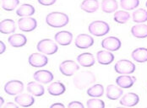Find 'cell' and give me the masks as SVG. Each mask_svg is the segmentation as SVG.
<instances>
[{
  "label": "cell",
  "mask_w": 147,
  "mask_h": 108,
  "mask_svg": "<svg viewBox=\"0 0 147 108\" xmlns=\"http://www.w3.org/2000/svg\"><path fill=\"white\" fill-rule=\"evenodd\" d=\"M74 85L79 90H84L96 82V76L90 71H82L74 77Z\"/></svg>",
  "instance_id": "obj_1"
},
{
  "label": "cell",
  "mask_w": 147,
  "mask_h": 108,
  "mask_svg": "<svg viewBox=\"0 0 147 108\" xmlns=\"http://www.w3.org/2000/svg\"><path fill=\"white\" fill-rule=\"evenodd\" d=\"M69 21V16L61 12H52L46 17L47 24L53 28H62Z\"/></svg>",
  "instance_id": "obj_2"
},
{
  "label": "cell",
  "mask_w": 147,
  "mask_h": 108,
  "mask_svg": "<svg viewBox=\"0 0 147 108\" xmlns=\"http://www.w3.org/2000/svg\"><path fill=\"white\" fill-rule=\"evenodd\" d=\"M89 32L96 36H103L107 35L109 31V25L102 20H95L89 25Z\"/></svg>",
  "instance_id": "obj_3"
},
{
  "label": "cell",
  "mask_w": 147,
  "mask_h": 108,
  "mask_svg": "<svg viewBox=\"0 0 147 108\" xmlns=\"http://www.w3.org/2000/svg\"><path fill=\"white\" fill-rule=\"evenodd\" d=\"M36 49L43 54L53 55L58 52L59 47L53 41L50 39H43L37 43Z\"/></svg>",
  "instance_id": "obj_4"
},
{
  "label": "cell",
  "mask_w": 147,
  "mask_h": 108,
  "mask_svg": "<svg viewBox=\"0 0 147 108\" xmlns=\"http://www.w3.org/2000/svg\"><path fill=\"white\" fill-rule=\"evenodd\" d=\"M114 69L119 74H130L135 71V65L131 61L122 59L116 62Z\"/></svg>",
  "instance_id": "obj_5"
},
{
  "label": "cell",
  "mask_w": 147,
  "mask_h": 108,
  "mask_svg": "<svg viewBox=\"0 0 147 108\" xmlns=\"http://www.w3.org/2000/svg\"><path fill=\"white\" fill-rule=\"evenodd\" d=\"M80 69V66L77 62L72 60H66L60 63L59 65V70L61 74L64 76H72L74 74L76 71Z\"/></svg>",
  "instance_id": "obj_6"
},
{
  "label": "cell",
  "mask_w": 147,
  "mask_h": 108,
  "mask_svg": "<svg viewBox=\"0 0 147 108\" xmlns=\"http://www.w3.org/2000/svg\"><path fill=\"white\" fill-rule=\"evenodd\" d=\"M24 84L20 80H10L4 85V91L9 95H16L23 91Z\"/></svg>",
  "instance_id": "obj_7"
},
{
  "label": "cell",
  "mask_w": 147,
  "mask_h": 108,
  "mask_svg": "<svg viewBox=\"0 0 147 108\" xmlns=\"http://www.w3.org/2000/svg\"><path fill=\"white\" fill-rule=\"evenodd\" d=\"M18 26L20 31L30 32L34 31L37 27V22L34 18L31 17H22L18 20Z\"/></svg>",
  "instance_id": "obj_8"
},
{
  "label": "cell",
  "mask_w": 147,
  "mask_h": 108,
  "mask_svg": "<svg viewBox=\"0 0 147 108\" xmlns=\"http://www.w3.org/2000/svg\"><path fill=\"white\" fill-rule=\"evenodd\" d=\"M102 46L104 49L110 51V52H115L120 49L121 47V41L118 37L115 36H109L105 38L102 42Z\"/></svg>",
  "instance_id": "obj_9"
},
{
  "label": "cell",
  "mask_w": 147,
  "mask_h": 108,
  "mask_svg": "<svg viewBox=\"0 0 147 108\" xmlns=\"http://www.w3.org/2000/svg\"><path fill=\"white\" fill-rule=\"evenodd\" d=\"M75 46L80 49H86L94 44V39L87 34H80L75 39Z\"/></svg>",
  "instance_id": "obj_10"
},
{
  "label": "cell",
  "mask_w": 147,
  "mask_h": 108,
  "mask_svg": "<svg viewBox=\"0 0 147 108\" xmlns=\"http://www.w3.org/2000/svg\"><path fill=\"white\" fill-rule=\"evenodd\" d=\"M28 62L30 64V66L34 68H42L47 64L48 59L43 54L32 53L30 54V56L28 58Z\"/></svg>",
  "instance_id": "obj_11"
},
{
  "label": "cell",
  "mask_w": 147,
  "mask_h": 108,
  "mask_svg": "<svg viewBox=\"0 0 147 108\" xmlns=\"http://www.w3.org/2000/svg\"><path fill=\"white\" fill-rule=\"evenodd\" d=\"M54 39L57 43L61 46H68L72 42L73 40V34L69 31H63L56 33Z\"/></svg>",
  "instance_id": "obj_12"
},
{
  "label": "cell",
  "mask_w": 147,
  "mask_h": 108,
  "mask_svg": "<svg viewBox=\"0 0 147 108\" xmlns=\"http://www.w3.org/2000/svg\"><path fill=\"white\" fill-rule=\"evenodd\" d=\"M33 78L37 82L42 84H48L53 79V74L52 72L48 70H38L35 72Z\"/></svg>",
  "instance_id": "obj_13"
},
{
  "label": "cell",
  "mask_w": 147,
  "mask_h": 108,
  "mask_svg": "<svg viewBox=\"0 0 147 108\" xmlns=\"http://www.w3.org/2000/svg\"><path fill=\"white\" fill-rule=\"evenodd\" d=\"M140 101V97L135 93H128L123 96L120 101V104L124 107H134Z\"/></svg>",
  "instance_id": "obj_14"
},
{
  "label": "cell",
  "mask_w": 147,
  "mask_h": 108,
  "mask_svg": "<svg viewBox=\"0 0 147 108\" xmlns=\"http://www.w3.org/2000/svg\"><path fill=\"white\" fill-rule=\"evenodd\" d=\"M96 58L100 64L102 65H108L113 62L114 60V55L110 52V51H99L96 53Z\"/></svg>",
  "instance_id": "obj_15"
},
{
  "label": "cell",
  "mask_w": 147,
  "mask_h": 108,
  "mask_svg": "<svg viewBox=\"0 0 147 108\" xmlns=\"http://www.w3.org/2000/svg\"><path fill=\"white\" fill-rule=\"evenodd\" d=\"M8 42L13 47L18 48L25 46L27 42V39L26 36L22 34H14L8 38Z\"/></svg>",
  "instance_id": "obj_16"
},
{
  "label": "cell",
  "mask_w": 147,
  "mask_h": 108,
  "mask_svg": "<svg viewBox=\"0 0 147 108\" xmlns=\"http://www.w3.org/2000/svg\"><path fill=\"white\" fill-rule=\"evenodd\" d=\"M15 103H17L19 106L23 107H28L34 104L35 99L32 95H27V94H23V95H19L15 98Z\"/></svg>",
  "instance_id": "obj_17"
},
{
  "label": "cell",
  "mask_w": 147,
  "mask_h": 108,
  "mask_svg": "<svg viewBox=\"0 0 147 108\" xmlns=\"http://www.w3.org/2000/svg\"><path fill=\"white\" fill-rule=\"evenodd\" d=\"M136 81V78L134 76L129 75H121L116 78V83L119 87L123 89H129L131 88L134 82Z\"/></svg>",
  "instance_id": "obj_18"
},
{
  "label": "cell",
  "mask_w": 147,
  "mask_h": 108,
  "mask_svg": "<svg viewBox=\"0 0 147 108\" xmlns=\"http://www.w3.org/2000/svg\"><path fill=\"white\" fill-rule=\"evenodd\" d=\"M77 61L81 66L86 67V68L91 67L95 64L94 56L90 52H85V53L80 54L77 57Z\"/></svg>",
  "instance_id": "obj_19"
},
{
  "label": "cell",
  "mask_w": 147,
  "mask_h": 108,
  "mask_svg": "<svg viewBox=\"0 0 147 108\" xmlns=\"http://www.w3.org/2000/svg\"><path fill=\"white\" fill-rule=\"evenodd\" d=\"M80 9L89 14L94 13L99 9L98 0H84L80 4Z\"/></svg>",
  "instance_id": "obj_20"
},
{
  "label": "cell",
  "mask_w": 147,
  "mask_h": 108,
  "mask_svg": "<svg viewBox=\"0 0 147 108\" xmlns=\"http://www.w3.org/2000/svg\"><path fill=\"white\" fill-rule=\"evenodd\" d=\"M132 58L137 62H147V48L146 47H139L134 49L131 54Z\"/></svg>",
  "instance_id": "obj_21"
},
{
  "label": "cell",
  "mask_w": 147,
  "mask_h": 108,
  "mask_svg": "<svg viewBox=\"0 0 147 108\" xmlns=\"http://www.w3.org/2000/svg\"><path fill=\"white\" fill-rule=\"evenodd\" d=\"M47 91L48 93L51 95H53V96H59L63 95V93L65 92L66 91V87L65 85L61 83V82H53L52 83L48 88H47Z\"/></svg>",
  "instance_id": "obj_22"
},
{
  "label": "cell",
  "mask_w": 147,
  "mask_h": 108,
  "mask_svg": "<svg viewBox=\"0 0 147 108\" xmlns=\"http://www.w3.org/2000/svg\"><path fill=\"white\" fill-rule=\"evenodd\" d=\"M15 31V23L13 19H3L0 23V32L4 35L11 34Z\"/></svg>",
  "instance_id": "obj_23"
},
{
  "label": "cell",
  "mask_w": 147,
  "mask_h": 108,
  "mask_svg": "<svg viewBox=\"0 0 147 108\" xmlns=\"http://www.w3.org/2000/svg\"><path fill=\"white\" fill-rule=\"evenodd\" d=\"M106 95L110 100H118V98L123 95V90L121 87L116 86L114 85H109L107 87L106 91Z\"/></svg>",
  "instance_id": "obj_24"
},
{
  "label": "cell",
  "mask_w": 147,
  "mask_h": 108,
  "mask_svg": "<svg viewBox=\"0 0 147 108\" xmlns=\"http://www.w3.org/2000/svg\"><path fill=\"white\" fill-rule=\"evenodd\" d=\"M27 91L35 96H42L45 93L43 86L36 82H30L27 85Z\"/></svg>",
  "instance_id": "obj_25"
},
{
  "label": "cell",
  "mask_w": 147,
  "mask_h": 108,
  "mask_svg": "<svg viewBox=\"0 0 147 108\" xmlns=\"http://www.w3.org/2000/svg\"><path fill=\"white\" fill-rule=\"evenodd\" d=\"M131 34L136 38H146L147 25L145 24H140L131 28Z\"/></svg>",
  "instance_id": "obj_26"
},
{
  "label": "cell",
  "mask_w": 147,
  "mask_h": 108,
  "mask_svg": "<svg viewBox=\"0 0 147 108\" xmlns=\"http://www.w3.org/2000/svg\"><path fill=\"white\" fill-rule=\"evenodd\" d=\"M102 9L106 14H111L118 9V3L116 0H102Z\"/></svg>",
  "instance_id": "obj_27"
},
{
  "label": "cell",
  "mask_w": 147,
  "mask_h": 108,
  "mask_svg": "<svg viewBox=\"0 0 147 108\" xmlns=\"http://www.w3.org/2000/svg\"><path fill=\"white\" fill-rule=\"evenodd\" d=\"M35 14V8L28 3L21 5L16 11V15L20 17H28Z\"/></svg>",
  "instance_id": "obj_28"
},
{
  "label": "cell",
  "mask_w": 147,
  "mask_h": 108,
  "mask_svg": "<svg viewBox=\"0 0 147 108\" xmlns=\"http://www.w3.org/2000/svg\"><path fill=\"white\" fill-rule=\"evenodd\" d=\"M133 20L135 23H144L147 21V11L144 9H139L133 13Z\"/></svg>",
  "instance_id": "obj_29"
},
{
  "label": "cell",
  "mask_w": 147,
  "mask_h": 108,
  "mask_svg": "<svg viewBox=\"0 0 147 108\" xmlns=\"http://www.w3.org/2000/svg\"><path fill=\"white\" fill-rule=\"evenodd\" d=\"M103 93H104V88L100 84L95 85L87 90V95L90 97H96V98L101 97L102 96Z\"/></svg>",
  "instance_id": "obj_30"
},
{
  "label": "cell",
  "mask_w": 147,
  "mask_h": 108,
  "mask_svg": "<svg viewBox=\"0 0 147 108\" xmlns=\"http://www.w3.org/2000/svg\"><path fill=\"white\" fill-rule=\"evenodd\" d=\"M129 17H130V15L128 12L124 10H118L114 14L113 19H114V21L118 24H125L129 20Z\"/></svg>",
  "instance_id": "obj_31"
},
{
  "label": "cell",
  "mask_w": 147,
  "mask_h": 108,
  "mask_svg": "<svg viewBox=\"0 0 147 108\" xmlns=\"http://www.w3.org/2000/svg\"><path fill=\"white\" fill-rule=\"evenodd\" d=\"M140 4V0H120L121 7L125 10H132Z\"/></svg>",
  "instance_id": "obj_32"
},
{
  "label": "cell",
  "mask_w": 147,
  "mask_h": 108,
  "mask_svg": "<svg viewBox=\"0 0 147 108\" xmlns=\"http://www.w3.org/2000/svg\"><path fill=\"white\" fill-rule=\"evenodd\" d=\"M20 0H1V7L7 11H12L18 6Z\"/></svg>",
  "instance_id": "obj_33"
},
{
  "label": "cell",
  "mask_w": 147,
  "mask_h": 108,
  "mask_svg": "<svg viewBox=\"0 0 147 108\" xmlns=\"http://www.w3.org/2000/svg\"><path fill=\"white\" fill-rule=\"evenodd\" d=\"M87 107L89 108H103L105 107V103L102 100L97 99L96 97H94L93 99H90L87 101Z\"/></svg>",
  "instance_id": "obj_34"
},
{
  "label": "cell",
  "mask_w": 147,
  "mask_h": 108,
  "mask_svg": "<svg viewBox=\"0 0 147 108\" xmlns=\"http://www.w3.org/2000/svg\"><path fill=\"white\" fill-rule=\"evenodd\" d=\"M68 107L69 108H83L84 107V105L79 101H72L70 102L69 105H68Z\"/></svg>",
  "instance_id": "obj_35"
},
{
  "label": "cell",
  "mask_w": 147,
  "mask_h": 108,
  "mask_svg": "<svg viewBox=\"0 0 147 108\" xmlns=\"http://www.w3.org/2000/svg\"><path fill=\"white\" fill-rule=\"evenodd\" d=\"M57 0H38V3L44 6H50L56 3Z\"/></svg>",
  "instance_id": "obj_36"
},
{
  "label": "cell",
  "mask_w": 147,
  "mask_h": 108,
  "mask_svg": "<svg viewBox=\"0 0 147 108\" xmlns=\"http://www.w3.org/2000/svg\"><path fill=\"white\" fill-rule=\"evenodd\" d=\"M4 108H18V104L16 103H7L5 106H4Z\"/></svg>",
  "instance_id": "obj_37"
},
{
  "label": "cell",
  "mask_w": 147,
  "mask_h": 108,
  "mask_svg": "<svg viewBox=\"0 0 147 108\" xmlns=\"http://www.w3.org/2000/svg\"><path fill=\"white\" fill-rule=\"evenodd\" d=\"M54 107L64 108V105H63V104H61V103H55V104H53V105L51 106V108H54Z\"/></svg>",
  "instance_id": "obj_38"
},
{
  "label": "cell",
  "mask_w": 147,
  "mask_h": 108,
  "mask_svg": "<svg viewBox=\"0 0 147 108\" xmlns=\"http://www.w3.org/2000/svg\"><path fill=\"white\" fill-rule=\"evenodd\" d=\"M0 45H1V50H0V53H1V54H3V53L4 52L5 49H6V48H5L6 46H5V44H4V43H3V42H0Z\"/></svg>",
  "instance_id": "obj_39"
},
{
  "label": "cell",
  "mask_w": 147,
  "mask_h": 108,
  "mask_svg": "<svg viewBox=\"0 0 147 108\" xmlns=\"http://www.w3.org/2000/svg\"><path fill=\"white\" fill-rule=\"evenodd\" d=\"M3 102H4V100H3V98L1 97V106L3 105Z\"/></svg>",
  "instance_id": "obj_40"
},
{
  "label": "cell",
  "mask_w": 147,
  "mask_h": 108,
  "mask_svg": "<svg viewBox=\"0 0 147 108\" xmlns=\"http://www.w3.org/2000/svg\"><path fill=\"white\" fill-rule=\"evenodd\" d=\"M146 8H147V2H146Z\"/></svg>",
  "instance_id": "obj_41"
}]
</instances>
